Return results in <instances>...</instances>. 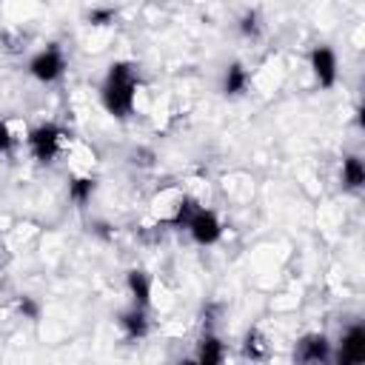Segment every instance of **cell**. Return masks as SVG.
Returning a JSON list of instances; mask_svg holds the SVG:
<instances>
[{"mask_svg":"<svg viewBox=\"0 0 365 365\" xmlns=\"http://www.w3.org/2000/svg\"><path fill=\"white\" fill-rule=\"evenodd\" d=\"M137 86H140L137 63H131V60H114L108 66V71H106L103 86H100V103H103V108L111 117L125 120L134 111Z\"/></svg>","mask_w":365,"mask_h":365,"instance_id":"obj_1","label":"cell"},{"mask_svg":"<svg viewBox=\"0 0 365 365\" xmlns=\"http://www.w3.org/2000/svg\"><path fill=\"white\" fill-rule=\"evenodd\" d=\"M26 143H29V151L37 163H51L71 145V137L54 123H40L37 128H31L26 134Z\"/></svg>","mask_w":365,"mask_h":365,"instance_id":"obj_2","label":"cell"},{"mask_svg":"<svg viewBox=\"0 0 365 365\" xmlns=\"http://www.w3.org/2000/svg\"><path fill=\"white\" fill-rule=\"evenodd\" d=\"M63 71H66V54L57 46H46L29 60V74L40 83H54L63 77Z\"/></svg>","mask_w":365,"mask_h":365,"instance_id":"obj_3","label":"cell"},{"mask_svg":"<svg viewBox=\"0 0 365 365\" xmlns=\"http://www.w3.org/2000/svg\"><path fill=\"white\" fill-rule=\"evenodd\" d=\"M188 234H191V240L197 242V245H214L220 237H222V222H220V217L211 211V208H197L194 211V217L188 220Z\"/></svg>","mask_w":365,"mask_h":365,"instance_id":"obj_4","label":"cell"},{"mask_svg":"<svg viewBox=\"0 0 365 365\" xmlns=\"http://www.w3.org/2000/svg\"><path fill=\"white\" fill-rule=\"evenodd\" d=\"M308 63H311V74H314V80L319 83V88H334V86H336L339 63H336V51H334V48L317 46V48L308 54Z\"/></svg>","mask_w":365,"mask_h":365,"instance_id":"obj_5","label":"cell"},{"mask_svg":"<svg viewBox=\"0 0 365 365\" xmlns=\"http://www.w3.org/2000/svg\"><path fill=\"white\" fill-rule=\"evenodd\" d=\"M334 356V365H362L365 362V328L362 325H351L342 339H339V348Z\"/></svg>","mask_w":365,"mask_h":365,"instance_id":"obj_6","label":"cell"},{"mask_svg":"<svg viewBox=\"0 0 365 365\" xmlns=\"http://www.w3.org/2000/svg\"><path fill=\"white\" fill-rule=\"evenodd\" d=\"M297 362L302 365H325L331 359V342L325 334H305L299 342H297Z\"/></svg>","mask_w":365,"mask_h":365,"instance_id":"obj_7","label":"cell"},{"mask_svg":"<svg viewBox=\"0 0 365 365\" xmlns=\"http://www.w3.org/2000/svg\"><path fill=\"white\" fill-rule=\"evenodd\" d=\"M117 328H120V334H123L128 342H137V339H145V336H148L151 319H148L145 308L131 305V308H125V311L117 314Z\"/></svg>","mask_w":365,"mask_h":365,"instance_id":"obj_8","label":"cell"},{"mask_svg":"<svg viewBox=\"0 0 365 365\" xmlns=\"http://www.w3.org/2000/svg\"><path fill=\"white\" fill-rule=\"evenodd\" d=\"M194 359L197 365H225V342L205 331L200 339H197V351H194Z\"/></svg>","mask_w":365,"mask_h":365,"instance_id":"obj_9","label":"cell"},{"mask_svg":"<svg viewBox=\"0 0 365 365\" xmlns=\"http://www.w3.org/2000/svg\"><path fill=\"white\" fill-rule=\"evenodd\" d=\"M125 288H128V294H131V299H134V305L137 308H148L151 305V277H148V271H143V268H131L128 274H125Z\"/></svg>","mask_w":365,"mask_h":365,"instance_id":"obj_10","label":"cell"},{"mask_svg":"<svg viewBox=\"0 0 365 365\" xmlns=\"http://www.w3.org/2000/svg\"><path fill=\"white\" fill-rule=\"evenodd\" d=\"M242 354L251 359V362H265L271 356V342L268 336L259 331V328H248L245 336H242Z\"/></svg>","mask_w":365,"mask_h":365,"instance_id":"obj_11","label":"cell"},{"mask_svg":"<svg viewBox=\"0 0 365 365\" xmlns=\"http://www.w3.org/2000/svg\"><path fill=\"white\" fill-rule=\"evenodd\" d=\"M339 180H342V185H345L348 191H359V188L365 185V165H362V160H359L356 154H348V157L342 160Z\"/></svg>","mask_w":365,"mask_h":365,"instance_id":"obj_12","label":"cell"},{"mask_svg":"<svg viewBox=\"0 0 365 365\" xmlns=\"http://www.w3.org/2000/svg\"><path fill=\"white\" fill-rule=\"evenodd\" d=\"M245 88H248V68L242 63H231L222 74V94L240 97Z\"/></svg>","mask_w":365,"mask_h":365,"instance_id":"obj_13","label":"cell"},{"mask_svg":"<svg viewBox=\"0 0 365 365\" xmlns=\"http://www.w3.org/2000/svg\"><path fill=\"white\" fill-rule=\"evenodd\" d=\"M94 188H97V180L91 174H74L68 180V200L77 205H86L94 197Z\"/></svg>","mask_w":365,"mask_h":365,"instance_id":"obj_14","label":"cell"},{"mask_svg":"<svg viewBox=\"0 0 365 365\" xmlns=\"http://www.w3.org/2000/svg\"><path fill=\"white\" fill-rule=\"evenodd\" d=\"M262 29H265V23H262V17H259V11H245L242 17H240V34L242 37H248V40H257L259 34H262Z\"/></svg>","mask_w":365,"mask_h":365,"instance_id":"obj_15","label":"cell"},{"mask_svg":"<svg viewBox=\"0 0 365 365\" xmlns=\"http://www.w3.org/2000/svg\"><path fill=\"white\" fill-rule=\"evenodd\" d=\"M114 17H117V9H111V6H94L88 11L91 26H108V23H114Z\"/></svg>","mask_w":365,"mask_h":365,"instance_id":"obj_16","label":"cell"},{"mask_svg":"<svg viewBox=\"0 0 365 365\" xmlns=\"http://www.w3.org/2000/svg\"><path fill=\"white\" fill-rule=\"evenodd\" d=\"M14 308H17L26 319H37V317H40V302H37L34 297H26V294H23V297H17Z\"/></svg>","mask_w":365,"mask_h":365,"instance_id":"obj_17","label":"cell"},{"mask_svg":"<svg viewBox=\"0 0 365 365\" xmlns=\"http://www.w3.org/2000/svg\"><path fill=\"white\" fill-rule=\"evenodd\" d=\"M17 143V131L11 120H0V154H6L11 145Z\"/></svg>","mask_w":365,"mask_h":365,"instance_id":"obj_18","label":"cell"},{"mask_svg":"<svg viewBox=\"0 0 365 365\" xmlns=\"http://www.w3.org/2000/svg\"><path fill=\"white\" fill-rule=\"evenodd\" d=\"M177 365H197V359H194V356H191V359H180Z\"/></svg>","mask_w":365,"mask_h":365,"instance_id":"obj_19","label":"cell"}]
</instances>
